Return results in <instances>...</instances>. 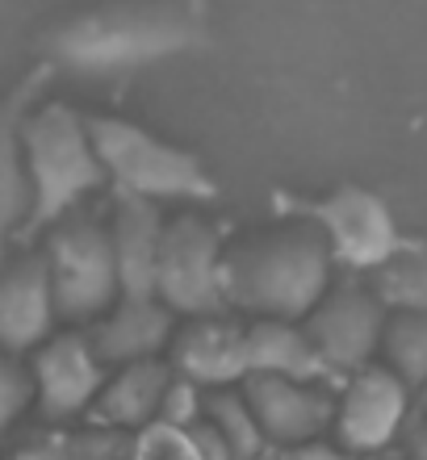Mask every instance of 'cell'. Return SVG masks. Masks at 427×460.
<instances>
[{
    "mask_svg": "<svg viewBox=\"0 0 427 460\" xmlns=\"http://www.w3.org/2000/svg\"><path fill=\"white\" fill-rule=\"evenodd\" d=\"M206 42V0H101L38 38L50 67L118 75Z\"/></svg>",
    "mask_w": 427,
    "mask_h": 460,
    "instance_id": "6da1fadb",
    "label": "cell"
},
{
    "mask_svg": "<svg viewBox=\"0 0 427 460\" xmlns=\"http://www.w3.org/2000/svg\"><path fill=\"white\" fill-rule=\"evenodd\" d=\"M331 268L335 255L315 222H281L227 247V305L302 323L331 289Z\"/></svg>",
    "mask_w": 427,
    "mask_h": 460,
    "instance_id": "7a4b0ae2",
    "label": "cell"
},
{
    "mask_svg": "<svg viewBox=\"0 0 427 460\" xmlns=\"http://www.w3.org/2000/svg\"><path fill=\"white\" fill-rule=\"evenodd\" d=\"M22 155L30 176V214H25L22 239H30L34 230H50L110 181L93 146L88 121L59 101L25 113Z\"/></svg>",
    "mask_w": 427,
    "mask_h": 460,
    "instance_id": "3957f363",
    "label": "cell"
},
{
    "mask_svg": "<svg viewBox=\"0 0 427 460\" xmlns=\"http://www.w3.org/2000/svg\"><path fill=\"white\" fill-rule=\"evenodd\" d=\"M88 134L97 146L105 176L118 184V193L143 197V201H214L218 184L209 181L206 164L176 143H164L147 126H135L126 118L93 113Z\"/></svg>",
    "mask_w": 427,
    "mask_h": 460,
    "instance_id": "277c9868",
    "label": "cell"
},
{
    "mask_svg": "<svg viewBox=\"0 0 427 460\" xmlns=\"http://www.w3.org/2000/svg\"><path fill=\"white\" fill-rule=\"evenodd\" d=\"M42 260H47L59 318L88 323V318H101L122 297L110 226L88 218V214H76L72 209L67 218L55 222Z\"/></svg>",
    "mask_w": 427,
    "mask_h": 460,
    "instance_id": "5b68a950",
    "label": "cell"
},
{
    "mask_svg": "<svg viewBox=\"0 0 427 460\" xmlns=\"http://www.w3.org/2000/svg\"><path fill=\"white\" fill-rule=\"evenodd\" d=\"M156 297L172 314H222L227 310V239L201 214L164 222Z\"/></svg>",
    "mask_w": 427,
    "mask_h": 460,
    "instance_id": "8992f818",
    "label": "cell"
},
{
    "mask_svg": "<svg viewBox=\"0 0 427 460\" xmlns=\"http://www.w3.org/2000/svg\"><path fill=\"white\" fill-rule=\"evenodd\" d=\"M289 214L315 222L327 239L335 264L356 268V272H373L390 260L403 239H398V226H394L390 206L381 201L378 193L369 189H356V184H343L327 197H315V201H293V197L281 193Z\"/></svg>",
    "mask_w": 427,
    "mask_h": 460,
    "instance_id": "52a82bcc",
    "label": "cell"
},
{
    "mask_svg": "<svg viewBox=\"0 0 427 460\" xmlns=\"http://www.w3.org/2000/svg\"><path fill=\"white\" fill-rule=\"evenodd\" d=\"M406 423H411V385L403 376H394L386 364H365L348 373L335 398L331 439L369 460L390 448Z\"/></svg>",
    "mask_w": 427,
    "mask_h": 460,
    "instance_id": "ba28073f",
    "label": "cell"
},
{
    "mask_svg": "<svg viewBox=\"0 0 427 460\" xmlns=\"http://www.w3.org/2000/svg\"><path fill=\"white\" fill-rule=\"evenodd\" d=\"M386 305L373 293V285H331L315 302V310L302 318L306 335L318 348L331 373H356L373 364V351L381 348Z\"/></svg>",
    "mask_w": 427,
    "mask_h": 460,
    "instance_id": "9c48e42d",
    "label": "cell"
},
{
    "mask_svg": "<svg viewBox=\"0 0 427 460\" xmlns=\"http://www.w3.org/2000/svg\"><path fill=\"white\" fill-rule=\"evenodd\" d=\"M105 360L97 356L93 340L85 335H50L34 348L30 381H34V402L47 423H67L85 414L97 402L105 385Z\"/></svg>",
    "mask_w": 427,
    "mask_h": 460,
    "instance_id": "30bf717a",
    "label": "cell"
},
{
    "mask_svg": "<svg viewBox=\"0 0 427 460\" xmlns=\"http://www.w3.org/2000/svg\"><path fill=\"white\" fill-rule=\"evenodd\" d=\"M247 406L256 411L264 436L272 448L302 444V439L331 436L335 423V394L327 381H298V376L277 373H247L239 381Z\"/></svg>",
    "mask_w": 427,
    "mask_h": 460,
    "instance_id": "8fae6325",
    "label": "cell"
},
{
    "mask_svg": "<svg viewBox=\"0 0 427 460\" xmlns=\"http://www.w3.org/2000/svg\"><path fill=\"white\" fill-rule=\"evenodd\" d=\"M55 318L59 310L42 252L0 264V351L9 356L34 351L42 340H50Z\"/></svg>",
    "mask_w": 427,
    "mask_h": 460,
    "instance_id": "7c38bea8",
    "label": "cell"
},
{
    "mask_svg": "<svg viewBox=\"0 0 427 460\" xmlns=\"http://www.w3.org/2000/svg\"><path fill=\"white\" fill-rule=\"evenodd\" d=\"M172 368L193 376L201 389L239 385L247 376V327L227 314L193 318L181 335H172Z\"/></svg>",
    "mask_w": 427,
    "mask_h": 460,
    "instance_id": "4fadbf2b",
    "label": "cell"
},
{
    "mask_svg": "<svg viewBox=\"0 0 427 460\" xmlns=\"http://www.w3.org/2000/svg\"><path fill=\"white\" fill-rule=\"evenodd\" d=\"M47 84V72H30L9 97L0 101V264L9 260V243L22 239L25 214H30V176L22 155V121L34 110L38 88Z\"/></svg>",
    "mask_w": 427,
    "mask_h": 460,
    "instance_id": "5bb4252c",
    "label": "cell"
},
{
    "mask_svg": "<svg viewBox=\"0 0 427 460\" xmlns=\"http://www.w3.org/2000/svg\"><path fill=\"white\" fill-rule=\"evenodd\" d=\"M164 214L156 201L118 193L110 218L113 260H118V285L122 297H156L159 277V247H164Z\"/></svg>",
    "mask_w": 427,
    "mask_h": 460,
    "instance_id": "9a60e30c",
    "label": "cell"
},
{
    "mask_svg": "<svg viewBox=\"0 0 427 460\" xmlns=\"http://www.w3.org/2000/svg\"><path fill=\"white\" fill-rule=\"evenodd\" d=\"M172 310L159 297H118V302L97 318V331L88 335L105 368L118 364L151 360L172 343Z\"/></svg>",
    "mask_w": 427,
    "mask_h": 460,
    "instance_id": "2e32d148",
    "label": "cell"
},
{
    "mask_svg": "<svg viewBox=\"0 0 427 460\" xmlns=\"http://www.w3.org/2000/svg\"><path fill=\"white\" fill-rule=\"evenodd\" d=\"M168 381H172V364H164L159 356L118 364V373L105 376L93 411H97L101 423L122 427V431H143L147 423L159 419V402H164Z\"/></svg>",
    "mask_w": 427,
    "mask_h": 460,
    "instance_id": "e0dca14e",
    "label": "cell"
},
{
    "mask_svg": "<svg viewBox=\"0 0 427 460\" xmlns=\"http://www.w3.org/2000/svg\"><path fill=\"white\" fill-rule=\"evenodd\" d=\"M247 373H277L298 381H327L331 368L293 318H256L247 323Z\"/></svg>",
    "mask_w": 427,
    "mask_h": 460,
    "instance_id": "ac0fdd59",
    "label": "cell"
},
{
    "mask_svg": "<svg viewBox=\"0 0 427 460\" xmlns=\"http://www.w3.org/2000/svg\"><path fill=\"white\" fill-rule=\"evenodd\" d=\"M206 423L231 444L235 460H269L272 456L269 436H264V427H260L256 411L247 406L239 385L206 389Z\"/></svg>",
    "mask_w": 427,
    "mask_h": 460,
    "instance_id": "d6986e66",
    "label": "cell"
},
{
    "mask_svg": "<svg viewBox=\"0 0 427 460\" xmlns=\"http://www.w3.org/2000/svg\"><path fill=\"white\" fill-rule=\"evenodd\" d=\"M381 356L394 376H403L411 394L427 381V314L423 310H390L381 327Z\"/></svg>",
    "mask_w": 427,
    "mask_h": 460,
    "instance_id": "ffe728a7",
    "label": "cell"
},
{
    "mask_svg": "<svg viewBox=\"0 0 427 460\" xmlns=\"http://www.w3.org/2000/svg\"><path fill=\"white\" fill-rule=\"evenodd\" d=\"M373 293L386 310H423L427 314V247H398L373 268Z\"/></svg>",
    "mask_w": 427,
    "mask_h": 460,
    "instance_id": "44dd1931",
    "label": "cell"
},
{
    "mask_svg": "<svg viewBox=\"0 0 427 460\" xmlns=\"http://www.w3.org/2000/svg\"><path fill=\"white\" fill-rule=\"evenodd\" d=\"M126 460H201L193 444V431L184 427H168V423H147L135 439Z\"/></svg>",
    "mask_w": 427,
    "mask_h": 460,
    "instance_id": "7402d4cb",
    "label": "cell"
},
{
    "mask_svg": "<svg viewBox=\"0 0 427 460\" xmlns=\"http://www.w3.org/2000/svg\"><path fill=\"white\" fill-rule=\"evenodd\" d=\"M206 419V389L197 385L193 376H184L172 368V381L164 389V402H159V419L156 423H168V427H197Z\"/></svg>",
    "mask_w": 427,
    "mask_h": 460,
    "instance_id": "603a6c76",
    "label": "cell"
},
{
    "mask_svg": "<svg viewBox=\"0 0 427 460\" xmlns=\"http://www.w3.org/2000/svg\"><path fill=\"white\" fill-rule=\"evenodd\" d=\"M34 402V381L17 356L0 351V436L9 431L17 419L25 414V406Z\"/></svg>",
    "mask_w": 427,
    "mask_h": 460,
    "instance_id": "cb8c5ba5",
    "label": "cell"
},
{
    "mask_svg": "<svg viewBox=\"0 0 427 460\" xmlns=\"http://www.w3.org/2000/svg\"><path fill=\"white\" fill-rule=\"evenodd\" d=\"M269 460H360L356 452H348L335 439L318 436V439H302V444H285V448H272Z\"/></svg>",
    "mask_w": 427,
    "mask_h": 460,
    "instance_id": "d4e9b609",
    "label": "cell"
},
{
    "mask_svg": "<svg viewBox=\"0 0 427 460\" xmlns=\"http://www.w3.org/2000/svg\"><path fill=\"white\" fill-rule=\"evenodd\" d=\"M403 456L406 460H427V414L411 419L403 427Z\"/></svg>",
    "mask_w": 427,
    "mask_h": 460,
    "instance_id": "484cf974",
    "label": "cell"
},
{
    "mask_svg": "<svg viewBox=\"0 0 427 460\" xmlns=\"http://www.w3.org/2000/svg\"><path fill=\"white\" fill-rule=\"evenodd\" d=\"M415 394H419V411H423V414H427V381H423V385H419V389H415Z\"/></svg>",
    "mask_w": 427,
    "mask_h": 460,
    "instance_id": "4316f807",
    "label": "cell"
},
{
    "mask_svg": "<svg viewBox=\"0 0 427 460\" xmlns=\"http://www.w3.org/2000/svg\"><path fill=\"white\" fill-rule=\"evenodd\" d=\"M386 460H406V456H386Z\"/></svg>",
    "mask_w": 427,
    "mask_h": 460,
    "instance_id": "83f0119b",
    "label": "cell"
}]
</instances>
